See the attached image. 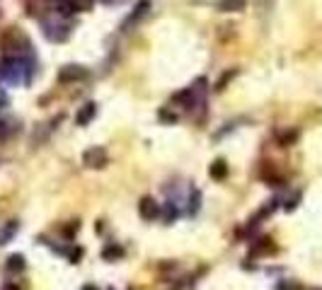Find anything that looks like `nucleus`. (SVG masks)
I'll list each match as a JSON object with an SVG mask.
<instances>
[{
    "label": "nucleus",
    "mask_w": 322,
    "mask_h": 290,
    "mask_svg": "<svg viewBox=\"0 0 322 290\" xmlns=\"http://www.w3.org/2000/svg\"><path fill=\"white\" fill-rule=\"evenodd\" d=\"M160 118H162V121H170V123H175V121H177V116L175 114H167V112H160Z\"/></svg>",
    "instance_id": "obj_13"
},
{
    "label": "nucleus",
    "mask_w": 322,
    "mask_h": 290,
    "mask_svg": "<svg viewBox=\"0 0 322 290\" xmlns=\"http://www.w3.org/2000/svg\"><path fill=\"white\" fill-rule=\"evenodd\" d=\"M88 70L83 65H65L59 73V83H75V80H85Z\"/></svg>",
    "instance_id": "obj_2"
},
{
    "label": "nucleus",
    "mask_w": 322,
    "mask_h": 290,
    "mask_svg": "<svg viewBox=\"0 0 322 290\" xmlns=\"http://www.w3.org/2000/svg\"><path fill=\"white\" fill-rule=\"evenodd\" d=\"M138 213H141V218H143V220H153V218H158V215H160V205L153 201L150 196H143L141 203H138Z\"/></svg>",
    "instance_id": "obj_3"
},
{
    "label": "nucleus",
    "mask_w": 322,
    "mask_h": 290,
    "mask_svg": "<svg viewBox=\"0 0 322 290\" xmlns=\"http://www.w3.org/2000/svg\"><path fill=\"white\" fill-rule=\"evenodd\" d=\"M83 290H97V288H95V286H85V288H83Z\"/></svg>",
    "instance_id": "obj_14"
},
{
    "label": "nucleus",
    "mask_w": 322,
    "mask_h": 290,
    "mask_svg": "<svg viewBox=\"0 0 322 290\" xmlns=\"http://www.w3.org/2000/svg\"><path fill=\"white\" fill-rule=\"evenodd\" d=\"M107 162H109V155H107V150L99 147V145L85 150V155H83V165H85V167H92V170H102V167H107Z\"/></svg>",
    "instance_id": "obj_1"
},
{
    "label": "nucleus",
    "mask_w": 322,
    "mask_h": 290,
    "mask_svg": "<svg viewBox=\"0 0 322 290\" xmlns=\"http://www.w3.org/2000/svg\"><path fill=\"white\" fill-rule=\"evenodd\" d=\"M295 141H298V131H291V133H284V136H281V145H284V147H289V145L295 143Z\"/></svg>",
    "instance_id": "obj_11"
},
{
    "label": "nucleus",
    "mask_w": 322,
    "mask_h": 290,
    "mask_svg": "<svg viewBox=\"0 0 322 290\" xmlns=\"http://www.w3.org/2000/svg\"><path fill=\"white\" fill-rule=\"evenodd\" d=\"M148 7H150V2H148V0H141V2H138V7H136V10L129 15V20L124 22V29L129 27V25H136V22H138V20H141V17L148 12Z\"/></svg>",
    "instance_id": "obj_6"
},
{
    "label": "nucleus",
    "mask_w": 322,
    "mask_h": 290,
    "mask_svg": "<svg viewBox=\"0 0 322 290\" xmlns=\"http://www.w3.org/2000/svg\"><path fill=\"white\" fill-rule=\"evenodd\" d=\"M17 232V223L15 220H10L5 228H2V232H0V244H7L10 239H12V234Z\"/></svg>",
    "instance_id": "obj_8"
},
{
    "label": "nucleus",
    "mask_w": 322,
    "mask_h": 290,
    "mask_svg": "<svg viewBox=\"0 0 322 290\" xmlns=\"http://www.w3.org/2000/svg\"><path fill=\"white\" fill-rule=\"evenodd\" d=\"M7 268H10V271H22V268H25V257H22V254H12V257L7 259Z\"/></svg>",
    "instance_id": "obj_9"
},
{
    "label": "nucleus",
    "mask_w": 322,
    "mask_h": 290,
    "mask_svg": "<svg viewBox=\"0 0 322 290\" xmlns=\"http://www.w3.org/2000/svg\"><path fill=\"white\" fill-rule=\"evenodd\" d=\"M247 0H218V10L221 12H240L245 10Z\"/></svg>",
    "instance_id": "obj_5"
},
{
    "label": "nucleus",
    "mask_w": 322,
    "mask_h": 290,
    "mask_svg": "<svg viewBox=\"0 0 322 290\" xmlns=\"http://www.w3.org/2000/svg\"><path fill=\"white\" fill-rule=\"evenodd\" d=\"M124 257V249L121 247H114V244H109L104 252H102V259H121Z\"/></svg>",
    "instance_id": "obj_10"
},
{
    "label": "nucleus",
    "mask_w": 322,
    "mask_h": 290,
    "mask_svg": "<svg viewBox=\"0 0 322 290\" xmlns=\"http://www.w3.org/2000/svg\"><path fill=\"white\" fill-rule=\"evenodd\" d=\"M233 75H235V70H233V73H225V75L216 83V89H218V92H221V89H225V83H228V80H233Z\"/></svg>",
    "instance_id": "obj_12"
},
{
    "label": "nucleus",
    "mask_w": 322,
    "mask_h": 290,
    "mask_svg": "<svg viewBox=\"0 0 322 290\" xmlns=\"http://www.w3.org/2000/svg\"><path fill=\"white\" fill-rule=\"evenodd\" d=\"M208 174H211V179H218V181H223V179L228 176V165H225L223 160H216V162L208 167Z\"/></svg>",
    "instance_id": "obj_7"
},
{
    "label": "nucleus",
    "mask_w": 322,
    "mask_h": 290,
    "mask_svg": "<svg viewBox=\"0 0 322 290\" xmlns=\"http://www.w3.org/2000/svg\"><path fill=\"white\" fill-rule=\"evenodd\" d=\"M95 114H97V104H95V102H90V104H85V107L78 112V116H75V123H78V126H88L90 121L95 118Z\"/></svg>",
    "instance_id": "obj_4"
}]
</instances>
